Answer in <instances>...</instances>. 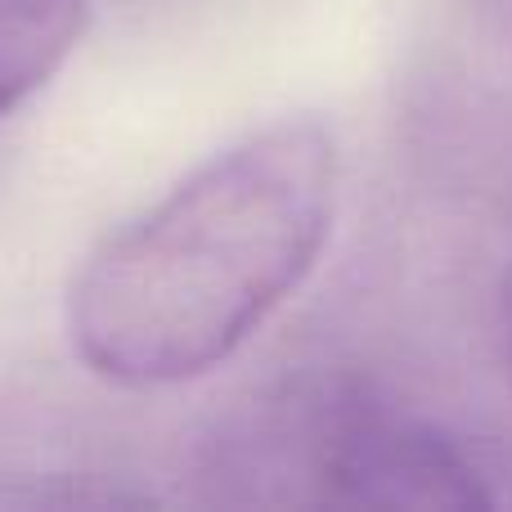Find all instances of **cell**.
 <instances>
[{
  "mask_svg": "<svg viewBox=\"0 0 512 512\" xmlns=\"http://www.w3.org/2000/svg\"><path fill=\"white\" fill-rule=\"evenodd\" d=\"M333 212L328 126L252 131L86 256L68 292L72 346L117 387L203 378L306 283Z\"/></svg>",
  "mask_w": 512,
  "mask_h": 512,
  "instance_id": "cell-1",
  "label": "cell"
},
{
  "mask_svg": "<svg viewBox=\"0 0 512 512\" xmlns=\"http://www.w3.org/2000/svg\"><path fill=\"white\" fill-rule=\"evenodd\" d=\"M216 468L256 504L490 508L481 472L450 436L333 382L270 400L225 441Z\"/></svg>",
  "mask_w": 512,
  "mask_h": 512,
  "instance_id": "cell-2",
  "label": "cell"
},
{
  "mask_svg": "<svg viewBox=\"0 0 512 512\" xmlns=\"http://www.w3.org/2000/svg\"><path fill=\"white\" fill-rule=\"evenodd\" d=\"M86 27V0H0V117L32 99Z\"/></svg>",
  "mask_w": 512,
  "mask_h": 512,
  "instance_id": "cell-3",
  "label": "cell"
},
{
  "mask_svg": "<svg viewBox=\"0 0 512 512\" xmlns=\"http://www.w3.org/2000/svg\"><path fill=\"white\" fill-rule=\"evenodd\" d=\"M504 324H508V351H512V279H508V306H504Z\"/></svg>",
  "mask_w": 512,
  "mask_h": 512,
  "instance_id": "cell-4",
  "label": "cell"
}]
</instances>
